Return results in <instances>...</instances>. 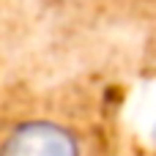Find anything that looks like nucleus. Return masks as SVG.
<instances>
[{
    "label": "nucleus",
    "instance_id": "f257e3e1",
    "mask_svg": "<svg viewBox=\"0 0 156 156\" xmlns=\"http://www.w3.org/2000/svg\"><path fill=\"white\" fill-rule=\"evenodd\" d=\"M0 156H82L77 137L55 121H25L0 143Z\"/></svg>",
    "mask_w": 156,
    "mask_h": 156
}]
</instances>
